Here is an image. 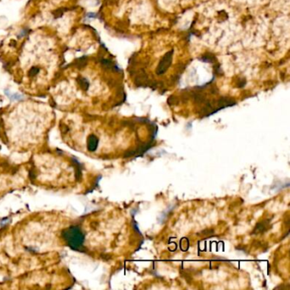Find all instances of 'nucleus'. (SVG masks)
I'll return each instance as SVG.
<instances>
[{
    "label": "nucleus",
    "instance_id": "1",
    "mask_svg": "<svg viewBox=\"0 0 290 290\" xmlns=\"http://www.w3.org/2000/svg\"><path fill=\"white\" fill-rule=\"evenodd\" d=\"M61 236L66 245L72 250L79 251L83 247L85 236L79 225H71L64 229L61 232Z\"/></svg>",
    "mask_w": 290,
    "mask_h": 290
},
{
    "label": "nucleus",
    "instance_id": "2",
    "mask_svg": "<svg viewBox=\"0 0 290 290\" xmlns=\"http://www.w3.org/2000/svg\"><path fill=\"white\" fill-rule=\"evenodd\" d=\"M173 54H174V50H170L168 53L164 54V56L162 58L160 62L158 64L156 72L158 75H162L165 73L168 68L171 66L172 63V59H173Z\"/></svg>",
    "mask_w": 290,
    "mask_h": 290
},
{
    "label": "nucleus",
    "instance_id": "3",
    "mask_svg": "<svg viewBox=\"0 0 290 290\" xmlns=\"http://www.w3.org/2000/svg\"><path fill=\"white\" fill-rule=\"evenodd\" d=\"M98 143H99V140H98V138H97L96 135H89V138H88V143H87L88 149H89V151H90V152H95V151L97 149Z\"/></svg>",
    "mask_w": 290,
    "mask_h": 290
},
{
    "label": "nucleus",
    "instance_id": "4",
    "mask_svg": "<svg viewBox=\"0 0 290 290\" xmlns=\"http://www.w3.org/2000/svg\"><path fill=\"white\" fill-rule=\"evenodd\" d=\"M78 82L80 84V86L82 89H83L84 90H87L88 88H89V83L88 82V80L85 78H82V77H80V78H78Z\"/></svg>",
    "mask_w": 290,
    "mask_h": 290
},
{
    "label": "nucleus",
    "instance_id": "5",
    "mask_svg": "<svg viewBox=\"0 0 290 290\" xmlns=\"http://www.w3.org/2000/svg\"><path fill=\"white\" fill-rule=\"evenodd\" d=\"M202 60L204 61H206V62H208V61H209V62H212V61H215V58H214L212 55H204L203 58H202Z\"/></svg>",
    "mask_w": 290,
    "mask_h": 290
},
{
    "label": "nucleus",
    "instance_id": "6",
    "mask_svg": "<svg viewBox=\"0 0 290 290\" xmlns=\"http://www.w3.org/2000/svg\"><path fill=\"white\" fill-rule=\"evenodd\" d=\"M38 72H39V69L37 67H33L29 71V75L30 76H35V75H37L38 73Z\"/></svg>",
    "mask_w": 290,
    "mask_h": 290
}]
</instances>
